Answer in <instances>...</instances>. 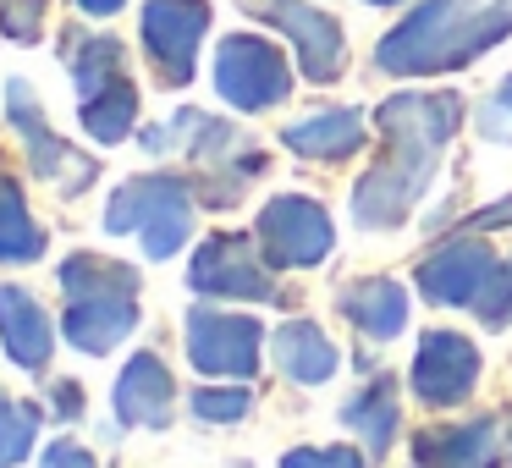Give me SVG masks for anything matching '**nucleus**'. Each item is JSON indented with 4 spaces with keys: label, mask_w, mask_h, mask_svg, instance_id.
I'll return each instance as SVG.
<instances>
[{
    "label": "nucleus",
    "mask_w": 512,
    "mask_h": 468,
    "mask_svg": "<svg viewBox=\"0 0 512 468\" xmlns=\"http://www.w3.org/2000/svg\"><path fill=\"white\" fill-rule=\"evenodd\" d=\"M457 94H397L380 105V133H386V155L364 171V182L353 188V215L358 226H402L408 210L419 204L424 182L435 177L446 138L457 133Z\"/></svg>",
    "instance_id": "1"
},
{
    "label": "nucleus",
    "mask_w": 512,
    "mask_h": 468,
    "mask_svg": "<svg viewBox=\"0 0 512 468\" xmlns=\"http://www.w3.org/2000/svg\"><path fill=\"white\" fill-rule=\"evenodd\" d=\"M512 34V0H424L380 39V72H452Z\"/></svg>",
    "instance_id": "2"
},
{
    "label": "nucleus",
    "mask_w": 512,
    "mask_h": 468,
    "mask_svg": "<svg viewBox=\"0 0 512 468\" xmlns=\"http://www.w3.org/2000/svg\"><path fill=\"white\" fill-rule=\"evenodd\" d=\"M105 232L116 237L133 232L149 259H171L193 232V188L171 171H149V177L122 182L111 210H105Z\"/></svg>",
    "instance_id": "3"
},
{
    "label": "nucleus",
    "mask_w": 512,
    "mask_h": 468,
    "mask_svg": "<svg viewBox=\"0 0 512 468\" xmlns=\"http://www.w3.org/2000/svg\"><path fill=\"white\" fill-rule=\"evenodd\" d=\"M215 89L237 105V111H265V105H281L292 89L287 61H281L276 45L254 34H232L221 50H215Z\"/></svg>",
    "instance_id": "4"
},
{
    "label": "nucleus",
    "mask_w": 512,
    "mask_h": 468,
    "mask_svg": "<svg viewBox=\"0 0 512 468\" xmlns=\"http://www.w3.org/2000/svg\"><path fill=\"white\" fill-rule=\"evenodd\" d=\"M243 12H248V17H265V23H276L281 34L298 45L303 78H314V83L342 78L347 45H342V28H336V17L314 12L309 0H243Z\"/></svg>",
    "instance_id": "5"
},
{
    "label": "nucleus",
    "mask_w": 512,
    "mask_h": 468,
    "mask_svg": "<svg viewBox=\"0 0 512 468\" xmlns=\"http://www.w3.org/2000/svg\"><path fill=\"white\" fill-rule=\"evenodd\" d=\"M259 243L276 270H309L331 254V215L314 199H270L259 210Z\"/></svg>",
    "instance_id": "6"
},
{
    "label": "nucleus",
    "mask_w": 512,
    "mask_h": 468,
    "mask_svg": "<svg viewBox=\"0 0 512 468\" xmlns=\"http://www.w3.org/2000/svg\"><path fill=\"white\" fill-rule=\"evenodd\" d=\"M6 111H12V127L23 133V144H28V160H34V171L45 182H56L61 193H83L94 182V160L89 155H78V149L67 144V138H56L50 133V122H45V111H39V100L28 94V83L23 78H12L6 83Z\"/></svg>",
    "instance_id": "7"
},
{
    "label": "nucleus",
    "mask_w": 512,
    "mask_h": 468,
    "mask_svg": "<svg viewBox=\"0 0 512 468\" xmlns=\"http://www.w3.org/2000/svg\"><path fill=\"white\" fill-rule=\"evenodd\" d=\"M259 325L248 314H221V309H193L188 314V358L204 375H232L248 380L259 369Z\"/></svg>",
    "instance_id": "8"
},
{
    "label": "nucleus",
    "mask_w": 512,
    "mask_h": 468,
    "mask_svg": "<svg viewBox=\"0 0 512 468\" xmlns=\"http://www.w3.org/2000/svg\"><path fill=\"white\" fill-rule=\"evenodd\" d=\"M210 28V6L204 0H149L144 6V45L149 61L160 67V83L182 89L193 78V56Z\"/></svg>",
    "instance_id": "9"
},
{
    "label": "nucleus",
    "mask_w": 512,
    "mask_h": 468,
    "mask_svg": "<svg viewBox=\"0 0 512 468\" xmlns=\"http://www.w3.org/2000/svg\"><path fill=\"white\" fill-rule=\"evenodd\" d=\"M193 292L204 298H248V303H270L281 298L270 270L259 265V254L248 248V237H210V243L193 254V270H188Z\"/></svg>",
    "instance_id": "10"
},
{
    "label": "nucleus",
    "mask_w": 512,
    "mask_h": 468,
    "mask_svg": "<svg viewBox=\"0 0 512 468\" xmlns=\"http://www.w3.org/2000/svg\"><path fill=\"white\" fill-rule=\"evenodd\" d=\"M479 380V347L457 331H424L419 358H413V391L430 408H452Z\"/></svg>",
    "instance_id": "11"
},
{
    "label": "nucleus",
    "mask_w": 512,
    "mask_h": 468,
    "mask_svg": "<svg viewBox=\"0 0 512 468\" xmlns=\"http://www.w3.org/2000/svg\"><path fill=\"white\" fill-rule=\"evenodd\" d=\"M490 270H496V254L485 243H446L419 265V292L430 303H474Z\"/></svg>",
    "instance_id": "12"
},
{
    "label": "nucleus",
    "mask_w": 512,
    "mask_h": 468,
    "mask_svg": "<svg viewBox=\"0 0 512 468\" xmlns=\"http://www.w3.org/2000/svg\"><path fill=\"white\" fill-rule=\"evenodd\" d=\"M171 397H177L171 369L155 353H138V358H127L122 380H116V419L160 430V424H171Z\"/></svg>",
    "instance_id": "13"
},
{
    "label": "nucleus",
    "mask_w": 512,
    "mask_h": 468,
    "mask_svg": "<svg viewBox=\"0 0 512 468\" xmlns=\"http://www.w3.org/2000/svg\"><path fill=\"white\" fill-rule=\"evenodd\" d=\"M138 325L133 292H100V298H67V336L83 353H111Z\"/></svg>",
    "instance_id": "14"
},
{
    "label": "nucleus",
    "mask_w": 512,
    "mask_h": 468,
    "mask_svg": "<svg viewBox=\"0 0 512 468\" xmlns=\"http://www.w3.org/2000/svg\"><path fill=\"white\" fill-rule=\"evenodd\" d=\"M501 452V419H474L457 430H424L413 441L419 468H490Z\"/></svg>",
    "instance_id": "15"
},
{
    "label": "nucleus",
    "mask_w": 512,
    "mask_h": 468,
    "mask_svg": "<svg viewBox=\"0 0 512 468\" xmlns=\"http://www.w3.org/2000/svg\"><path fill=\"white\" fill-rule=\"evenodd\" d=\"M0 342H6L12 364H23V369H45L50 364L56 336H50V314L34 303V292L0 287Z\"/></svg>",
    "instance_id": "16"
},
{
    "label": "nucleus",
    "mask_w": 512,
    "mask_h": 468,
    "mask_svg": "<svg viewBox=\"0 0 512 468\" xmlns=\"http://www.w3.org/2000/svg\"><path fill=\"white\" fill-rule=\"evenodd\" d=\"M342 314L375 342H391V336L408 325V292L397 281H358V287L342 292Z\"/></svg>",
    "instance_id": "17"
},
{
    "label": "nucleus",
    "mask_w": 512,
    "mask_h": 468,
    "mask_svg": "<svg viewBox=\"0 0 512 468\" xmlns=\"http://www.w3.org/2000/svg\"><path fill=\"white\" fill-rule=\"evenodd\" d=\"M287 149H298L303 160H347L364 138V122L353 111H314L303 122H292L287 133Z\"/></svg>",
    "instance_id": "18"
},
{
    "label": "nucleus",
    "mask_w": 512,
    "mask_h": 468,
    "mask_svg": "<svg viewBox=\"0 0 512 468\" xmlns=\"http://www.w3.org/2000/svg\"><path fill=\"white\" fill-rule=\"evenodd\" d=\"M276 369L287 380H298V386H320V380H331L336 369V347L325 342L320 325H281L276 331Z\"/></svg>",
    "instance_id": "19"
},
{
    "label": "nucleus",
    "mask_w": 512,
    "mask_h": 468,
    "mask_svg": "<svg viewBox=\"0 0 512 468\" xmlns=\"http://www.w3.org/2000/svg\"><path fill=\"white\" fill-rule=\"evenodd\" d=\"M342 419H347V430L364 435L369 457H380L397 441V386H391V380H369V386L342 408Z\"/></svg>",
    "instance_id": "20"
},
{
    "label": "nucleus",
    "mask_w": 512,
    "mask_h": 468,
    "mask_svg": "<svg viewBox=\"0 0 512 468\" xmlns=\"http://www.w3.org/2000/svg\"><path fill=\"white\" fill-rule=\"evenodd\" d=\"M45 254V232L28 215L23 188L12 177H0V265H34Z\"/></svg>",
    "instance_id": "21"
},
{
    "label": "nucleus",
    "mask_w": 512,
    "mask_h": 468,
    "mask_svg": "<svg viewBox=\"0 0 512 468\" xmlns=\"http://www.w3.org/2000/svg\"><path fill=\"white\" fill-rule=\"evenodd\" d=\"M116 78H127L122 45L105 34H78V45H72V89H78V105L94 100L100 89H111Z\"/></svg>",
    "instance_id": "22"
},
{
    "label": "nucleus",
    "mask_w": 512,
    "mask_h": 468,
    "mask_svg": "<svg viewBox=\"0 0 512 468\" xmlns=\"http://www.w3.org/2000/svg\"><path fill=\"white\" fill-rule=\"evenodd\" d=\"M61 292L67 298H100V292H138V270L105 254H72L61 265Z\"/></svg>",
    "instance_id": "23"
},
{
    "label": "nucleus",
    "mask_w": 512,
    "mask_h": 468,
    "mask_svg": "<svg viewBox=\"0 0 512 468\" xmlns=\"http://www.w3.org/2000/svg\"><path fill=\"white\" fill-rule=\"evenodd\" d=\"M133 116H138V89L127 78H116L111 89L83 100V127H89V138H100V144H122V138L133 133Z\"/></svg>",
    "instance_id": "24"
},
{
    "label": "nucleus",
    "mask_w": 512,
    "mask_h": 468,
    "mask_svg": "<svg viewBox=\"0 0 512 468\" xmlns=\"http://www.w3.org/2000/svg\"><path fill=\"white\" fill-rule=\"evenodd\" d=\"M34 435H39V408L0 391V468L23 463V457L34 452Z\"/></svg>",
    "instance_id": "25"
},
{
    "label": "nucleus",
    "mask_w": 512,
    "mask_h": 468,
    "mask_svg": "<svg viewBox=\"0 0 512 468\" xmlns=\"http://www.w3.org/2000/svg\"><path fill=\"white\" fill-rule=\"evenodd\" d=\"M474 314L485 325H512V259H501V265L490 270L485 292L474 298Z\"/></svg>",
    "instance_id": "26"
},
{
    "label": "nucleus",
    "mask_w": 512,
    "mask_h": 468,
    "mask_svg": "<svg viewBox=\"0 0 512 468\" xmlns=\"http://www.w3.org/2000/svg\"><path fill=\"white\" fill-rule=\"evenodd\" d=\"M0 28L17 45H34L39 28H45V0H0Z\"/></svg>",
    "instance_id": "27"
},
{
    "label": "nucleus",
    "mask_w": 512,
    "mask_h": 468,
    "mask_svg": "<svg viewBox=\"0 0 512 468\" xmlns=\"http://www.w3.org/2000/svg\"><path fill=\"white\" fill-rule=\"evenodd\" d=\"M193 413L210 424H232L248 413V391L243 386H226V391H193Z\"/></svg>",
    "instance_id": "28"
},
{
    "label": "nucleus",
    "mask_w": 512,
    "mask_h": 468,
    "mask_svg": "<svg viewBox=\"0 0 512 468\" xmlns=\"http://www.w3.org/2000/svg\"><path fill=\"white\" fill-rule=\"evenodd\" d=\"M281 468H364V457L347 452V446H298V452H287Z\"/></svg>",
    "instance_id": "29"
},
{
    "label": "nucleus",
    "mask_w": 512,
    "mask_h": 468,
    "mask_svg": "<svg viewBox=\"0 0 512 468\" xmlns=\"http://www.w3.org/2000/svg\"><path fill=\"white\" fill-rule=\"evenodd\" d=\"M39 468H94V457L83 452L78 441H56V446H45V457H39Z\"/></svg>",
    "instance_id": "30"
},
{
    "label": "nucleus",
    "mask_w": 512,
    "mask_h": 468,
    "mask_svg": "<svg viewBox=\"0 0 512 468\" xmlns=\"http://www.w3.org/2000/svg\"><path fill=\"white\" fill-rule=\"evenodd\" d=\"M50 402H56V419H61V424L78 419V413H83V391H78V380H61V386L50 391Z\"/></svg>",
    "instance_id": "31"
},
{
    "label": "nucleus",
    "mask_w": 512,
    "mask_h": 468,
    "mask_svg": "<svg viewBox=\"0 0 512 468\" xmlns=\"http://www.w3.org/2000/svg\"><path fill=\"white\" fill-rule=\"evenodd\" d=\"M468 226H479V232H485V226H512V199H501L496 210H479Z\"/></svg>",
    "instance_id": "32"
},
{
    "label": "nucleus",
    "mask_w": 512,
    "mask_h": 468,
    "mask_svg": "<svg viewBox=\"0 0 512 468\" xmlns=\"http://www.w3.org/2000/svg\"><path fill=\"white\" fill-rule=\"evenodd\" d=\"M127 0H78V12H89V17H111V12H122Z\"/></svg>",
    "instance_id": "33"
},
{
    "label": "nucleus",
    "mask_w": 512,
    "mask_h": 468,
    "mask_svg": "<svg viewBox=\"0 0 512 468\" xmlns=\"http://www.w3.org/2000/svg\"><path fill=\"white\" fill-rule=\"evenodd\" d=\"M501 105H507V111H512V78H507V89H501Z\"/></svg>",
    "instance_id": "34"
},
{
    "label": "nucleus",
    "mask_w": 512,
    "mask_h": 468,
    "mask_svg": "<svg viewBox=\"0 0 512 468\" xmlns=\"http://www.w3.org/2000/svg\"><path fill=\"white\" fill-rule=\"evenodd\" d=\"M375 6H391V0H375Z\"/></svg>",
    "instance_id": "35"
}]
</instances>
